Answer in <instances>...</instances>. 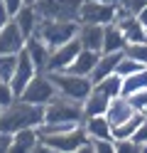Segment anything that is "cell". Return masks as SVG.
Segmentation results:
<instances>
[{
    "label": "cell",
    "instance_id": "obj_1",
    "mask_svg": "<svg viewBox=\"0 0 147 153\" xmlns=\"http://www.w3.org/2000/svg\"><path fill=\"white\" fill-rule=\"evenodd\" d=\"M44 114H47V106L25 101L20 97L15 104L3 109V114H0V131L15 133L20 128H37L44 123Z\"/></svg>",
    "mask_w": 147,
    "mask_h": 153
},
{
    "label": "cell",
    "instance_id": "obj_2",
    "mask_svg": "<svg viewBox=\"0 0 147 153\" xmlns=\"http://www.w3.org/2000/svg\"><path fill=\"white\" fill-rule=\"evenodd\" d=\"M78 25L81 22H74V20H47V17H42V22H39L34 35L42 37L52 50H56V47L76 40L78 37Z\"/></svg>",
    "mask_w": 147,
    "mask_h": 153
},
{
    "label": "cell",
    "instance_id": "obj_3",
    "mask_svg": "<svg viewBox=\"0 0 147 153\" xmlns=\"http://www.w3.org/2000/svg\"><path fill=\"white\" fill-rule=\"evenodd\" d=\"M52 82L56 84V89L61 97H69L74 101H86V97L93 91V79L91 76H83V74H74V72H49Z\"/></svg>",
    "mask_w": 147,
    "mask_h": 153
},
{
    "label": "cell",
    "instance_id": "obj_4",
    "mask_svg": "<svg viewBox=\"0 0 147 153\" xmlns=\"http://www.w3.org/2000/svg\"><path fill=\"white\" fill-rule=\"evenodd\" d=\"M42 146L49 151V153H81V148L86 146L88 141V133L81 126H76L71 131H61V133H52V136H42Z\"/></svg>",
    "mask_w": 147,
    "mask_h": 153
},
{
    "label": "cell",
    "instance_id": "obj_5",
    "mask_svg": "<svg viewBox=\"0 0 147 153\" xmlns=\"http://www.w3.org/2000/svg\"><path fill=\"white\" fill-rule=\"evenodd\" d=\"M83 119H86V114H83L81 101H74V99L59 94L56 99L47 104L44 121H49V123H83Z\"/></svg>",
    "mask_w": 147,
    "mask_h": 153
},
{
    "label": "cell",
    "instance_id": "obj_6",
    "mask_svg": "<svg viewBox=\"0 0 147 153\" xmlns=\"http://www.w3.org/2000/svg\"><path fill=\"white\" fill-rule=\"evenodd\" d=\"M37 10L47 20H74L78 22L83 0H37Z\"/></svg>",
    "mask_w": 147,
    "mask_h": 153
},
{
    "label": "cell",
    "instance_id": "obj_7",
    "mask_svg": "<svg viewBox=\"0 0 147 153\" xmlns=\"http://www.w3.org/2000/svg\"><path fill=\"white\" fill-rule=\"evenodd\" d=\"M59 97V89L56 84L52 82V76H49V72H37L34 79L25 87L22 91V99L25 101H32V104H42V106H47L52 99Z\"/></svg>",
    "mask_w": 147,
    "mask_h": 153
},
{
    "label": "cell",
    "instance_id": "obj_8",
    "mask_svg": "<svg viewBox=\"0 0 147 153\" xmlns=\"http://www.w3.org/2000/svg\"><path fill=\"white\" fill-rule=\"evenodd\" d=\"M115 13H118V5L101 3V0H83L81 15H78V22L110 25V22H115Z\"/></svg>",
    "mask_w": 147,
    "mask_h": 153
},
{
    "label": "cell",
    "instance_id": "obj_9",
    "mask_svg": "<svg viewBox=\"0 0 147 153\" xmlns=\"http://www.w3.org/2000/svg\"><path fill=\"white\" fill-rule=\"evenodd\" d=\"M81 50H83V47H81V42H78V37L71 40V42H66V45H61V47H56V50H52L47 72H66L69 67L74 64V59L78 57Z\"/></svg>",
    "mask_w": 147,
    "mask_h": 153
},
{
    "label": "cell",
    "instance_id": "obj_10",
    "mask_svg": "<svg viewBox=\"0 0 147 153\" xmlns=\"http://www.w3.org/2000/svg\"><path fill=\"white\" fill-rule=\"evenodd\" d=\"M25 45H27V37L15 20H10L0 30V54H20L25 50Z\"/></svg>",
    "mask_w": 147,
    "mask_h": 153
},
{
    "label": "cell",
    "instance_id": "obj_11",
    "mask_svg": "<svg viewBox=\"0 0 147 153\" xmlns=\"http://www.w3.org/2000/svg\"><path fill=\"white\" fill-rule=\"evenodd\" d=\"M34 74H37V67H34V62H32V57H29V52H27V50H22V52H20V62H17L15 76H12V82H10L17 97H22L25 87L34 79Z\"/></svg>",
    "mask_w": 147,
    "mask_h": 153
},
{
    "label": "cell",
    "instance_id": "obj_12",
    "mask_svg": "<svg viewBox=\"0 0 147 153\" xmlns=\"http://www.w3.org/2000/svg\"><path fill=\"white\" fill-rule=\"evenodd\" d=\"M103 37H105V25H91V22L78 25V42L83 50L103 52Z\"/></svg>",
    "mask_w": 147,
    "mask_h": 153
},
{
    "label": "cell",
    "instance_id": "obj_13",
    "mask_svg": "<svg viewBox=\"0 0 147 153\" xmlns=\"http://www.w3.org/2000/svg\"><path fill=\"white\" fill-rule=\"evenodd\" d=\"M25 50L29 52V57H32V62L37 67V72H47V67H49V54H52V47H49L42 37H27V45H25Z\"/></svg>",
    "mask_w": 147,
    "mask_h": 153
},
{
    "label": "cell",
    "instance_id": "obj_14",
    "mask_svg": "<svg viewBox=\"0 0 147 153\" xmlns=\"http://www.w3.org/2000/svg\"><path fill=\"white\" fill-rule=\"evenodd\" d=\"M83 128L88 138H113V123L105 114H96V116L83 119Z\"/></svg>",
    "mask_w": 147,
    "mask_h": 153
},
{
    "label": "cell",
    "instance_id": "obj_15",
    "mask_svg": "<svg viewBox=\"0 0 147 153\" xmlns=\"http://www.w3.org/2000/svg\"><path fill=\"white\" fill-rule=\"evenodd\" d=\"M135 106L130 104V99L127 97H115V99H110V106H108V111H105V116L110 119V123L113 126H118V123H123V121H127L130 116H135Z\"/></svg>",
    "mask_w": 147,
    "mask_h": 153
},
{
    "label": "cell",
    "instance_id": "obj_16",
    "mask_svg": "<svg viewBox=\"0 0 147 153\" xmlns=\"http://www.w3.org/2000/svg\"><path fill=\"white\" fill-rule=\"evenodd\" d=\"M12 20L20 25V30L25 32V37H32L34 32H37V27H39V22H42V15H39V10H37V5H25L22 10H20Z\"/></svg>",
    "mask_w": 147,
    "mask_h": 153
},
{
    "label": "cell",
    "instance_id": "obj_17",
    "mask_svg": "<svg viewBox=\"0 0 147 153\" xmlns=\"http://www.w3.org/2000/svg\"><path fill=\"white\" fill-rule=\"evenodd\" d=\"M98 59H101V52H96V50H81V52H78V57L74 59V64L69 67L66 72L91 76L93 69H96V64H98Z\"/></svg>",
    "mask_w": 147,
    "mask_h": 153
},
{
    "label": "cell",
    "instance_id": "obj_18",
    "mask_svg": "<svg viewBox=\"0 0 147 153\" xmlns=\"http://www.w3.org/2000/svg\"><path fill=\"white\" fill-rule=\"evenodd\" d=\"M120 57H123V52H101V59H98L96 69H93V74H91L93 84H98L101 79H105L108 74H115Z\"/></svg>",
    "mask_w": 147,
    "mask_h": 153
},
{
    "label": "cell",
    "instance_id": "obj_19",
    "mask_svg": "<svg viewBox=\"0 0 147 153\" xmlns=\"http://www.w3.org/2000/svg\"><path fill=\"white\" fill-rule=\"evenodd\" d=\"M39 148V131L37 128H20L12 133V148L10 151H25L32 153Z\"/></svg>",
    "mask_w": 147,
    "mask_h": 153
},
{
    "label": "cell",
    "instance_id": "obj_20",
    "mask_svg": "<svg viewBox=\"0 0 147 153\" xmlns=\"http://www.w3.org/2000/svg\"><path fill=\"white\" fill-rule=\"evenodd\" d=\"M108 106H110V97H108L103 89L93 87V91L88 94V97H86V101H83V114H86V116L105 114V111H108Z\"/></svg>",
    "mask_w": 147,
    "mask_h": 153
},
{
    "label": "cell",
    "instance_id": "obj_21",
    "mask_svg": "<svg viewBox=\"0 0 147 153\" xmlns=\"http://www.w3.org/2000/svg\"><path fill=\"white\" fill-rule=\"evenodd\" d=\"M127 37L115 22L105 25V37H103V52H125Z\"/></svg>",
    "mask_w": 147,
    "mask_h": 153
},
{
    "label": "cell",
    "instance_id": "obj_22",
    "mask_svg": "<svg viewBox=\"0 0 147 153\" xmlns=\"http://www.w3.org/2000/svg\"><path fill=\"white\" fill-rule=\"evenodd\" d=\"M145 121V114H140L137 111L135 116H130L127 121H123V123H118V126H113V138L115 141H120V138H132L135 133H137V128H140V123Z\"/></svg>",
    "mask_w": 147,
    "mask_h": 153
},
{
    "label": "cell",
    "instance_id": "obj_23",
    "mask_svg": "<svg viewBox=\"0 0 147 153\" xmlns=\"http://www.w3.org/2000/svg\"><path fill=\"white\" fill-rule=\"evenodd\" d=\"M96 87L103 89L110 99H115V97H120V94H123V76L118 74V72H115V74H108L105 79H101V82L96 84Z\"/></svg>",
    "mask_w": 147,
    "mask_h": 153
},
{
    "label": "cell",
    "instance_id": "obj_24",
    "mask_svg": "<svg viewBox=\"0 0 147 153\" xmlns=\"http://www.w3.org/2000/svg\"><path fill=\"white\" fill-rule=\"evenodd\" d=\"M20 54H0V82H12Z\"/></svg>",
    "mask_w": 147,
    "mask_h": 153
},
{
    "label": "cell",
    "instance_id": "obj_25",
    "mask_svg": "<svg viewBox=\"0 0 147 153\" xmlns=\"http://www.w3.org/2000/svg\"><path fill=\"white\" fill-rule=\"evenodd\" d=\"M140 69H145V64L142 62H137L135 57H130V54H125L123 52V57H120V62H118V74L120 76H127V74H132V72H140Z\"/></svg>",
    "mask_w": 147,
    "mask_h": 153
},
{
    "label": "cell",
    "instance_id": "obj_26",
    "mask_svg": "<svg viewBox=\"0 0 147 153\" xmlns=\"http://www.w3.org/2000/svg\"><path fill=\"white\" fill-rule=\"evenodd\" d=\"M20 97L15 94V89H12V84L10 82H0V106L3 109H7L10 104H15Z\"/></svg>",
    "mask_w": 147,
    "mask_h": 153
},
{
    "label": "cell",
    "instance_id": "obj_27",
    "mask_svg": "<svg viewBox=\"0 0 147 153\" xmlns=\"http://www.w3.org/2000/svg\"><path fill=\"white\" fill-rule=\"evenodd\" d=\"M125 54L135 57L137 62H142L147 67V42H135V45H127L125 47Z\"/></svg>",
    "mask_w": 147,
    "mask_h": 153
},
{
    "label": "cell",
    "instance_id": "obj_28",
    "mask_svg": "<svg viewBox=\"0 0 147 153\" xmlns=\"http://www.w3.org/2000/svg\"><path fill=\"white\" fill-rule=\"evenodd\" d=\"M93 153H115V138H91Z\"/></svg>",
    "mask_w": 147,
    "mask_h": 153
},
{
    "label": "cell",
    "instance_id": "obj_29",
    "mask_svg": "<svg viewBox=\"0 0 147 153\" xmlns=\"http://www.w3.org/2000/svg\"><path fill=\"white\" fill-rule=\"evenodd\" d=\"M130 104L135 106V111H140V114H145L147 111V89H140V91H135V94H130Z\"/></svg>",
    "mask_w": 147,
    "mask_h": 153
},
{
    "label": "cell",
    "instance_id": "obj_30",
    "mask_svg": "<svg viewBox=\"0 0 147 153\" xmlns=\"http://www.w3.org/2000/svg\"><path fill=\"white\" fill-rule=\"evenodd\" d=\"M132 141L137 143V146H147V116H145V121L140 123V128H137V133H135V136H132Z\"/></svg>",
    "mask_w": 147,
    "mask_h": 153
},
{
    "label": "cell",
    "instance_id": "obj_31",
    "mask_svg": "<svg viewBox=\"0 0 147 153\" xmlns=\"http://www.w3.org/2000/svg\"><path fill=\"white\" fill-rule=\"evenodd\" d=\"M3 5H5V10L15 17V15H17L20 10H22L25 5H27V3H25V0H3Z\"/></svg>",
    "mask_w": 147,
    "mask_h": 153
},
{
    "label": "cell",
    "instance_id": "obj_32",
    "mask_svg": "<svg viewBox=\"0 0 147 153\" xmlns=\"http://www.w3.org/2000/svg\"><path fill=\"white\" fill-rule=\"evenodd\" d=\"M10 148H12V133L0 131V153H7Z\"/></svg>",
    "mask_w": 147,
    "mask_h": 153
},
{
    "label": "cell",
    "instance_id": "obj_33",
    "mask_svg": "<svg viewBox=\"0 0 147 153\" xmlns=\"http://www.w3.org/2000/svg\"><path fill=\"white\" fill-rule=\"evenodd\" d=\"M123 5L132 13H140L142 7H147V0H123Z\"/></svg>",
    "mask_w": 147,
    "mask_h": 153
},
{
    "label": "cell",
    "instance_id": "obj_34",
    "mask_svg": "<svg viewBox=\"0 0 147 153\" xmlns=\"http://www.w3.org/2000/svg\"><path fill=\"white\" fill-rule=\"evenodd\" d=\"M10 20H12V15H10V13L5 10V5L0 3V30H3V27H5V25H7Z\"/></svg>",
    "mask_w": 147,
    "mask_h": 153
},
{
    "label": "cell",
    "instance_id": "obj_35",
    "mask_svg": "<svg viewBox=\"0 0 147 153\" xmlns=\"http://www.w3.org/2000/svg\"><path fill=\"white\" fill-rule=\"evenodd\" d=\"M137 15H140V20H142V22L147 25V7H142V10H140V13H137Z\"/></svg>",
    "mask_w": 147,
    "mask_h": 153
},
{
    "label": "cell",
    "instance_id": "obj_36",
    "mask_svg": "<svg viewBox=\"0 0 147 153\" xmlns=\"http://www.w3.org/2000/svg\"><path fill=\"white\" fill-rule=\"evenodd\" d=\"M101 3H110V5H120L123 0H101Z\"/></svg>",
    "mask_w": 147,
    "mask_h": 153
},
{
    "label": "cell",
    "instance_id": "obj_37",
    "mask_svg": "<svg viewBox=\"0 0 147 153\" xmlns=\"http://www.w3.org/2000/svg\"><path fill=\"white\" fill-rule=\"evenodd\" d=\"M25 3H27V5H34V3H37V0H25Z\"/></svg>",
    "mask_w": 147,
    "mask_h": 153
},
{
    "label": "cell",
    "instance_id": "obj_38",
    "mask_svg": "<svg viewBox=\"0 0 147 153\" xmlns=\"http://www.w3.org/2000/svg\"><path fill=\"white\" fill-rule=\"evenodd\" d=\"M0 114H3V106H0Z\"/></svg>",
    "mask_w": 147,
    "mask_h": 153
},
{
    "label": "cell",
    "instance_id": "obj_39",
    "mask_svg": "<svg viewBox=\"0 0 147 153\" xmlns=\"http://www.w3.org/2000/svg\"><path fill=\"white\" fill-rule=\"evenodd\" d=\"M145 116H147V111H145Z\"/></svg>",
    "mask_w": 147,
    "mask_h": 153
},
{
    "label": "cell",
    "instance_id": "obj_40",
    "mask_svg": "<svg viewBox=\"0 0 147 153\" xmlns=\"http://www.w3.org/2000/svg\"><path fill=\"white\" fill-rule=\"evenodd\" d=\"M0 3H3V0H0Z\"/></svg>",
    "mask_w": 147,
    "mask_h": 153
}]
</instances>
